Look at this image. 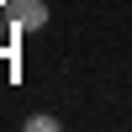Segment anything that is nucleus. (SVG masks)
Masks as SVG:
<instances>
[{
    "label": "nucleus",
    "instance_id": "obj_1",
    "mask_svg": "<svg viewBox=\"0 0 132 132\" xmlns=\"http://www.w3.org/2000/svg\"><path fill=\"white\" fill-rule=\"evenodd\" d=\"M5 11H11V27H21V32L48 27V0H5Z\"/></svg>",
    "mask_w": 132,
    "mask_h": 132
},
{
    "label": "nucleus",
    "instance_id": "obj_2",
    "mask_svg": "<svg viewBox=\"0 0 132 132\" xmlns=\"http://www.w3.org/2000/svg\"><path fill=\"white\" fill-rule=\"evenodd\" d=\"M27 132H58V116H48V111H32V116H27Z\"/></svg>",
    "mask_w": 132,
    "mask_h": 132
}]
</instances>
